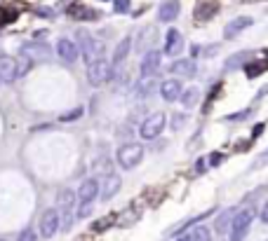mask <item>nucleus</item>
<instances>
[{"mask_svg": "<svg viewBox=\"0 0 268 241\" xmlns=\"http://www.w3.org/2000/svg\"><path fill=\"white\" fill-rule=\"evenodd\" d=\"M254 208H242L238 211L233 218V225H231V241H242L249 232V225L254 220Z\"/></svg>", "mask_w": 268, "mask_h": 241, "instance_id": "nucleus-1", "label": "nucleus"}, {"mask_svg": "<svg viewBox=\"0 0 268 241\" xmlns=\"http://www.w3.org/2000/svg\"><path fill=\"white\" fill-rule=\"evenodd\" d=\"M111 77V63L106 59H96L87 66V85L89 87H103Z\"/></svg>", "mask_w": 268, "mask_h": 241, "instance_id": "nucleus-2", "label": "nucleus"}, {"mask_svg": "<svg viewBox=\"0 0 268 241\" xmlns=\"http://www.w3.org/2000/svg\"><path fill=\"white\" fill-rule=\"evenodd\" d=\"M165 113H153L148 115L144 122H141V129H139V134H141V138H146V141H153V138H158L160 134H163V129H165Z\"/></svg>", "mask_w": 268, "mask_h": 241, "instance_id": "nucleus-3", "label": "nucleus"}, {"mask_svg": "<svg viewBox=\"0 0 268 241\" xmlns=\"http://www.w3.org/2000/svg\"><path fill=\"white\" fill-rule=\"evenodd\" d=\"M141 159H144V147L139 143H125L118 150V164L123 169H134Z\"/></svg>", "mask_w": 268, "mask_h": 241, "instance_id": "nucleus-4", "label": "nucleus"}, {"mask_svg": "<svg viewBox=\"0 0 268 241\" xmlns=\"http://www.w3.org/2000/svg\"><path fill=\"white\" fill-rule=\"evenodd\" d=\"M76 201H78V194L73 192V190H62V192H59V208H57V211L64 215V222H62L64 229H69L71 222H73V208H76Z\"/></svg>", "mask_w": 268, "mask_h": 241, "instance_id": "nucleus-5", "label": "nucleus"}, {"mask_svg": "<svg viewBox=\"0 0 268 241\" xmlns=\"http://www.w3.org/2000/svg\"><path fill=\"white\" fill-rule=\"evenodd\" d=\"M59 229H62V213L57 208H47L40 218V236L52 239Z\"/></svg>", "mask_w": 268, "mask_h": 241, "instance_id": "nucleus-6", "label": "nucleus"}, {"mask_svg": "<svg viewBox=\"0 0 268 241\" xmlns=\"http://www.w3.org/2000/svg\"><path fill=\"white\" fill-rule=\"evenodd\" d=\"M57 56L64 61V63H76V59L80 56V49L71 38H59L57 40Z\"/></svg>", "mask_w": 268, "mask_h": 241, "instance_id": "nucleus-7", "label": "nucleus"}, {"mask_svg": "<svg viewBox=\"0 0 268 241\" xmlns=\"http://www.w3.org/2000/svg\"><path fill=\"white\" fill-rule=\"evenodd\" d=\"M19 56L28 59L31 63H40V61H47L49 59V49L40 42H31V45H24L19 52Z\"/></svg>", "mask_w": 268, "mask_h": 241, "instance_id": "nucleus-8", "label": "nucleus"}, {"mask_svg": "<svg viewBox=\"0 0 268 241\" xmlns=\"http://www.w3.org/2000/svg\"><path fill=\"white\" fill-rule=\"evenodd\" d=\"M160 61H163V54H160L158 49H151V52H146L144 59H141V66H139L141 75H144V77H153V75L158 73Z\"/></svg>", "mask_w": 268, "mask_h": 241, "instance_id": "nucleus-9", "label": "nucleus"}, {"mask_svg": "<svg viewBox=\"0 0 268 241\" xmlns=\"http://www.w3.org/2000/svg\"><path fill=\"white\" fill-rule=\"evenodd\" d=\"M252 24H254L252 17H235V19H231L226 24V28H224V38H226V40H233V38H238L242 31H247Z\"/></svg>", "mask_w": 268, "mask_h": 241, "instance_id": "nucleus-10", "label": "nucleus"}, {"mask_svg": "<svg viewBox=\"0 0 268 241\" xmlns=\"http://www.w3.org/2000/svg\"><path fill=\"white\" fill-rule=\"evenodd\" d=\"M83 56L85 61H87V66L89 63H94L96 59H103V45L99 40H92L89 35H83Z\"/></svg>", "mask_w": 268, "mask_h": 241, "instance_id": "nucleus-11", "label": "nucleus"}, {"mask_svg": "<svg viewBox=\"0 0 268 241\" xmlns=\"http://www.w3.org/2000/svg\"><path fill=\"white\" fill-rule=\"evenodd\" d=\"M99 194H101L99 181H96V178H87V181L80 185V190H78V199H80V204H87V201H94Z\"/></svg>", "mask_w": 268, "mask_h": 241, "instance_id": "nucleus-12", "label": "nucleus"}, {"mask_svg": "<svg viewBox=\"0 0 268 241\" xmlns=\"http://www.w3.org/2000/svg\"><path fill=\"white\" fill-rule=\"evenodd\" d=\"M17 77H19V70H17V59H14V56L3 54V56H0V80H3V82H14Z\"/></svg>", "mask_w": 268, "mask_h": 241, "instance_id": "nucleus-13", "label": "nucleus"}, {"mask_svg": "<svg viewBox=\"0 0 268 241\" xmlns=\"http://www.w3.org/2000/svg\"><path fill=\"white\" fill-rule=\"evenodd\" d=\"M120 185H123V181H120V176H118V174L106 176V181H103V185H101V201L113 199V197L120 192Z\"/></svg>", "mask_w": 268, "mask_h": 241, "instance_id": "nucleus-14", "label": "nucleus"}, {"mask_svg": "<svg viewBox=\"0 0 268 241\" xmlns=\"http://www.w3.org/2000/svg\"><path fill=\"white\" fill-rule=\"evenodd\" d=\"M181 49H184V38H181V33L177 28H170L165 38V54L177 56V54H181Z\"/></svg>", "mask_w": 268, "mask_h": 241, "instance_id": "nucleus-15", "label": "nucleus"}, {"mask_svg": "<svg viewBox=\"0 0 268 241\" xmlns=\"http://www.w3.org/2000/svg\"><path fill=\"white\" fill-rule=\"evenodd\" d=\"M181 94H184V87L179 80H165L160 85V96L165 101H179Z\"/></svg>", "mask_w": 268, "mask_h": 241, "instance_id": "nucleus-16", "label": "nucleus"}, {"mask_svg": "<svg viewBox=\"0 0 268 241\" xmlns=\"http://www.w3.org/2000/svg\"><path fill=\"white\" fill-rule=\"evenodd\" d=\"M170 70H172L174 75H179V77H193L195 70H198V66H195L193 59H177L172 66H170Z\"/></svg>", "mask_w": 268, "mask_h": 241, "instance_id": "nucleus-17", "label": "nucleus"}, {"mask_svg": "<svg viewBox=\"0 0 268 241\" xmlns=\"http://www.w3.org/2000/svg\"><path fill=\"white\" fill-rule=\"evenodd\" d=\"M179 12H181V5H179V0H165V3L158 7V19L167 24V21H174V19H177Z\"/></svg>", "mask_w": 268, "mask_h": 241, "instance_id": "nucleus-18", "label": "nucleus"}, {"mask_svg": "<svg viewBox=\"0 0 268 241\" xmlns=\"http://www.w3.org/2000/svg\"><path fill=\"white\" fill-rule=\"evenodd\" d=\"M155 26H146V28H141V33H139V38H137V49L139 52H151V45L155 42Z\"/></svg>", "mask_w": 268, "mask_h": 241, "instance_id": "nucleus-19", "label": "nucleus"}, {"mask_svg": "<svg viewBox=\"0 0 268 241\" xmlns=\"http://www.w3.org/2000/svg\"><path fill=\"white\" fill-rule=\"evenodd\" d=\"M217 10H219V5H217L214 0H202V3H198L193 17H195L198 21H207V19H212L214 14H217Z\"/></svg>", "mask_w": 268, "mask_h": 241, "instance_id": "nucleus-20", "label": "nucleus"}, {"mask_svg": "<svg viewBox=\"0 0 268 241\" xmlns=\"http://www.w3.org/2000/svg\"><path fill=\"white\" fill-rule=\"evenodd\" d=\"M130 49H132V38H130V35H125L123 40L116 45V52H113V63H111V66H120V63L127 59Z\"/></svg>", "mask_w": 268, "mask_h": 241, "instance_id": "nucleus-21", "label": "nucleus"}, {"mask_svg": "<svg viewBox=\"0 0 268 241\" xmlns=\"http://www.w3.org/2000/svg\"><path fill=\"white\" fill-rule=\"evenodd\" d=\"M245 61L252 63V52H238V54H233V56H228L226 59V70H233V68L245 66Z\"/></svg>", "mask_w": 268, "mask_h": 241, "instance_id": "nucleus-22", "label": "nucleus"}, {"mask_svg": "<svg viewBox=\"0 0 268 241\" xmlns=\"http://www.w3.org/2000/svg\"><path fill=\"white\" fill-rule=\"evenodd\" d=\"M233 218H235V211H233V208L224 211V213L219 215V220H217V232H219V234L228 232V229H231V225H233Z\"/></svg>", "mask_w": 268, "mask_h": 241, "instance_id": "nucleus-23", "label": "nucleus"}, {"mask_svg": "<svg viewBox=\"0 0 268 241\" xmlns=\"http://www.w3.org/2000/svg\"><path fill=\"white\" fill-rule=\"evenodd\" d=\"M181 106L184 108H193V106H198V101H200V92L195 87L191 89H184V94H181Z\"/></svg>", "mask_w": 268, "mask_h": 241, "instance_id": "nucleus-24", "label": "nucleus"}, {"mask_svg": "<svg viewBox=\"0 0 268 241\" xmlns=\"http://www.w3.org/2000/svg\"><path fill=\"white\" fill-rule=\"evenodd\" d=\"M263 70H268V61H256L254 66H252V63H249V66H245V73H247V77H259Z\"/></svg>", "mask_w": 268, "mask_h": 241, "instance_id": "nucleus-25", "label": "nucleus"}, {"mask_svg": "<svg viewBox=\"0 0 268 241\" xmlns=\"http://www.w3.org/2000/svg\"><path fill=\"white\" fill-rule=\"evenodd\" d=\"M153 92H155V80L153 77H144L137 89V96H151Z\"/></svg>", "mask_w": 268, "mask_h": 241, "instance_id": "nucleus-26", "label": "nucleus"}, {"mask_svg": "<svg viewBox=\"0 0 268 241\" xmlns=\"http://www.w3.org/2000/svg\"><path fill=\"white\" fill-rule=\"evenodd\" d=\"M191 241H212V234H209V229L207 227H195L193 229V234H191Z\"/></svg>", "mask_w": 268, "mask_h": 241, "instance_id": "nucleus-27", "label": "nucleus"}, {"mask_svg": "<svg viewBox=\"0 0 268 241\" xmlns=\"http://www.w3.org/2000/svg\"><path fill=\"white\" fill-rule=\"evenodd\" d=\"M80 117H83V108L78 106V108H73V110H69V113L59 115V122H76V120H80Z\"/></svg>", "mask_w": 268, "mask_h": 241, "instance_id": "nucleus-28", "label": "nucleus"}, {"mask_svg": "<svg viewBox=\"0 0 268 241\" xmlns=\"http://www.w3.org/2000/svg\"><path fill=\"white\" fill-rule=\"evenodd\" d=\"M31 66H33L31 61L24 59V56H19V59H17V70H19V77H21V75H26L28 70H31Z\"/></svg>", "mask_w": 268, "mask_h": 241, "instance_id": "nucleus-29", "label": "nucleus"}, {"mask_svg": "<svg viewBox=\"0 0 268 241\" xmlns=\"http://www.w3.org/2000/svg\"><path fill=\"white\" fill-rule=\"evenodd\" d=\"M249 115H252V110H240V113L226 115V117H224V120H226V122H242V120H247Z\"/></svg>", "mask_w": 268, "mask_h": 241, "instance_id": "nucleus-30", "label": "nucleus"}, {"mask_svg": "<svg viewBox=\"0 0 268 241\" xmlns=\"http://www.w3.org/2000/svg\"><path fill=\"white\" fill-rule=\"evenodd\" d=\"M92 208H94V201H87V204H80V208H78V218H87V215L92 213Z\"/></svg>", "mask_w": 268, "mask_h": 241, "instance_id": "nucleus-31", "label": "nucleus"}, {"mask_svg": "<svg viewBox=\"0 0 268 241\" xmlns=\"http://www.w3.org/2000/svg\"><path fill=\"white\" fill-rule=\"evenodd\" d=\"M19 241H38V236H35L33 229H24L19 234Z\"/></svg>", "mask_w": 268, "mask_h": 241, "instance_id": "nucleus-32", "label": "nucleus"}, {"mask_svg": "<svg viewBox=\"0 0 268 241\" xmlns=\"http://www.w3.org/2000/svg\"><path fill=\"white\" fill-rule=\"evenodd\" d=\"M127 10H130V0H116V12L125 14Z\"/></svg>", "mask_w": 268, "mask_h": 241, "instance_id": "nucleus-33", "label": "nucleus"}, {"mask_svg": "<svg viewBox=\"0 0 268 241\" xmlns=\"http://www.w3.org/2000/svg\"><path fill=\"white\" fill-rule=\"evenodd\" d=\"M184 120H186L184 115H174V117H172V129H174V131L184 127Z\"/></svg>", "mask_w": 268, "mask_h": 241, "instance_id": "nucleus-34", "label": "nucleus"}, {"mask_svg": "<svg viewBox=\"0 0 268 241\" xmlns=\"http://www.w3.org/2000/svg\"><path fill=\"white\" fill-rule=\"evenodd\" d=\"M111 222H113V218H103V220H99V222L94 225V229H96V232H101L103 227H109Z\"/></svg>", "mask_w": 268, "mask_h": 241, "instance_id": "nucleus-35", "label": "nucleus"}, {"mask_svg": "<svg viewBox=\"0 0 268 241\" xmlns=\"http://www.w3.org/2000/svg\"><path fill=\"white\" fill-rule=\"evenodd\" d=\"M221 159H224V154H221V152H212V154H209V164H212V167L221 164Z\"/></svg>", "mask_w": 268, "mask_h": 241, "instance_id": "nucleus-36", "label": "nucleus"}, {"mask_svg": "<svg viewBox=\"0 0 268 241\" xmlns=\"http://www.w3.org/2000/svg\"><path fill=\"white\" fill-rule=\"evenodd\" d=\"M261 220L268 225V201H266V204H263V208H261Z\"/></svg>", "mask_w": 268, "mask_h": 241, "instance_id": "nucleus-37", "label": "nucleus"}, {"mask_svg": "<svg viewBox=\"0 0 268 241\" xmlns=\"http://www.w3.org/2000/svg\"><path fill=\"white\" fill-rule=\"evenodd\" d=\"M261 131H263V124H256V127H254V131H252V141H254V138H256L259 134H261Z\"/></svg>", "mask_w": 268, "mask_h": 241, "instance_id": "nucleus-38", "label": "nucleus"}, {"mask_svg": "<svg viewBox=\"0 0 268 241\" xmlns=\"http://www.w3.org/2000/svg\"><path fill=\"white\" fill-rule=\"evenodd\" d=\"M266 159H268V150H266V152L261 154V159H259V164H261V162H266Z\"/></svg>", "mask_w": 268, "mask_h": 241, "instance_id": "nucleus-39", "label": "nucleus"}, {"mask_svg": "<svg viewBox=\"0 0 268 241\" xmlns=\"http://www.w3.org/2000/svg\"><path fill=\"white\" fill-rule=\"evenodd\" d=\"M177 241H191V236H181V239H177Z\"/></svg>", "mask_w": 268, "mask_h": 241, "instance_id": "nucleus-40", "label": "nucleus"}, {"mask_svg": "<svg viewBox=\"0 0 268 241\" xmlns=\"http://www.w3.org/2000/svg\"><path fill=\"white\" fill-rule=\"evenodd\" d=\"M0 82H3V80H0Z\"/></svg>", "mask_w": 268, "mask_h": 241, "instance_id": "nucleus-41", "label": "nucleus"}]
</instances>
